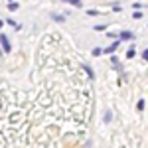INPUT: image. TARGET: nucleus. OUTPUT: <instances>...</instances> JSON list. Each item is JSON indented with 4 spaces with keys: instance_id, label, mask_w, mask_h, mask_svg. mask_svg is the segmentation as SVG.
I'll list each match as a JSON object with an SVG mask.
<instances>
[{
    "instance_id": "obj_7",
    "label": "nucleus",
    "mask_w": 148,
    "mask_h": 148,
    "mask_svg": "<svg viewBox=\"0 0 148 148\" xmlns=\"http://www.w3.org/2000/svg\"><path fill=\"white\" fill-rule=\"evenodd\" d=\"M0 28H2V20H0Z\"/></svg>"
},
{
    "instance_id": "obj_2",
    "label": "nucleus",
    "mask_w": 148,
    "mask_h": 148,
    "mask_svg": "<svg viewBox=\"0 0 148 148\" xmlns=\"http://www.w3.org/2000/svg\"><path fill=\"white\" fill-rule=\"evenodd\" d=\"M134 36H132V32H123L121 34V40H132Z\"/></svg>"
},
{
    "instance_id": "obj_6",
    "label": "nucleus",
    "mask_w": 148,
    "mask_h": 148,
    "mask_svg": "<svg viewBox=\"0 0 148 148\" xmlns=\"http://www.w3.org/2000/svg\"><path fill=\"white\" fill-rule=\"evenodd\" d=\"M136 107H138V111H142V109H144V101L140 99V101H138V105H136Z\"/></svg>"
},
{
    "instance_id": "obj_3",
    "label": "nucleus",
    "mask_w": 148,
    "mask_h": 148,
    "mask_svg": "<svg viewBox=\"0 0 148 148\" xmlns=\"http://www.w3.org/2000/svg\"><path fill=\"white\" fill-rule=\"evenodd\" d=\"M116 47H119V42H114L113 46H111V47H109V49H107V53H113V51H114V49H116Z\"/></svg>"
},
{
    "instance_id": "obj_1",
    "label": "nucleus",
    "mask_w": 148,
    "mask_h": 148,
    "mask_svg": "<svg viewBox=\"0 0 148 148\" xmlns=\"http://www.w3.org/2000/svg\"><path fill=\"white\" fill-rule=\"evenodd\" d=\"M0 44H2V47H4V51H10V42H8L6 34H0Z\"/></svg>"
},
{
    "instance_id": "obj_4",
    "label": "nucleus",
    "mask_w": 148,
    "mask_h": 148,
    "mask_svg": "<svg viewBox=\"0 0 148 148\" xmlns=\"http://www.w3.org/2000/svg\"><path fill=\"white\" fill-rule=\"evenodd\" d=\"M63 2H69V4H73V6H81V0H63Z\"/></svg>"
},
{
    "instance_id": "obj_5",
    "label": "nucleus",
    "mask_w": 148,
    "mask_h": 148,
    "mask_svg": "<svg viewBox=\"0 0 148 148\" xmlns=\"http://www.w3.org/2000/svg\"><path fill=\"white\" fill-rule=\"evenodd\" d=\"M134 51H136V49H132V47H130V49H128V53H126V57H134Z\"/></svg>"
}]
</instances>
